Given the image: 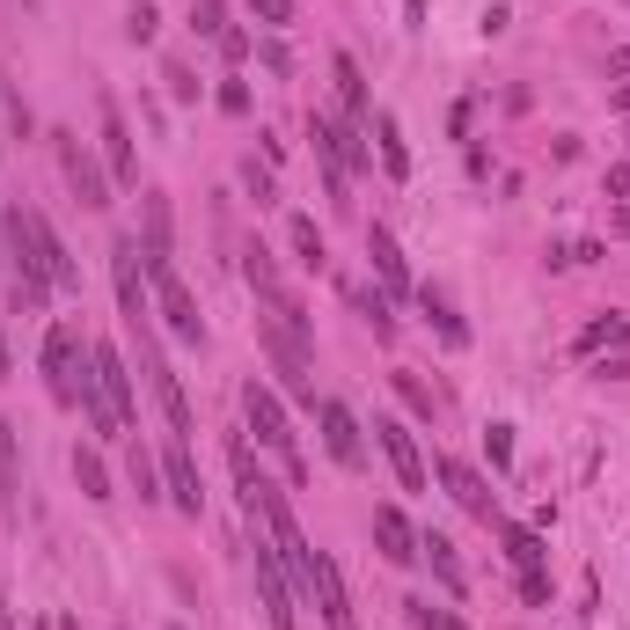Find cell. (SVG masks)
Instances as JSON below:
<instances>
[{
  "mask_svg": "<svg viewBox=\"0 0 630 630\" xmlns=\"http://www.w3.org/2000/svg\"><path fill=\"white\" fill-rule=\"evenodd\" d=\"M8 125H15V140H30V103L8 89Z\"/></svg>",
  "mask_w": 630,
  "mask_h": 630,
  "instance_id": "cell-39",
  "label": "cell"
},
{
  "mask_svg": "<svg viewBox=\"0 0 630 630\" xmlns=\"http://www.w3.org/2000/svg\"><path fill=\"white\" fill-rule=\"evenodd\" d=\"M485 447H491V462L506 469V462H513V425H491V433H485Z\"/></svg>",
  "mask_w": 630,
  "mask_h": 630,
  "instance_id": "cell-36",
  "label": "cell"
},
{
  "mask_svg": "<svg viewBox=\"0 0 630 630\" xmlns=\"http://www.w3.org/2000/svg\"><path fill=\"white\" fill-rule=\"evenodd\" d=\"M521 602H550V580H542V572H521Z\"/></svg>",
  "mask_w": 630,
  "mask_h": 630,
  "instance_id": "cell-40",
  "label": "cell"
},
{
  "mask_svg": "<svg viewBox=\"0 0 630 630\" xmlns=\"http://www.w3.org/2000/svg\"><path fill=\"white\" fill-rule=\"evenodd\" d=\"M0 630H15V623H8V594H0Z\"/></svg>",
  "mask_w": 630,
  "mask_h": 630,
  "instance_id": "cell-43",
  "label": "cell"
},
{
  "mask_svg": "<svg viewBox=\"0 0 630 630\" xmlns=\"http://www.w3.org/2000/svg\"><path fill=\"white\" fill-rule=\"evenodd\" d=\"M396 396H404V404H411L418 418H433V411H440V404H433V388L418 382V374H396Z\"/></svg>",
  "mask_w": 630,
  "mask_h": 630,
  "instance_id": "cell-33",
  "label": "cell"
},
{
  "mask_svg": "<svg viewBox=\"0 0 630 630\" xmlns=\"http://www.w3.org/2000/svg\"><path fill=\"white\" fill-rule=\"evenodd\" d=\"M81 360H89V352H81V330H73V323H51L45 330V382L67 411L73 404L89 411V374H81Z\"/></svg>",
  "mask_w": 630,
  "mask_h": 630,
  "instance_id": "cell-3",
  "label": "cell"
},
{
  "mask_svg": "<svg viewBox=\"0 0 630 630\" xmlns=\"http://www.w3.org/2000/svg\"><path fill=\"white\" fill-rule=\"evenodd\" d=\"M170 89H176V96H184V103H198V73L184 67V59H170Z\"/></svg>",
  "mask_w": 630,
  "mask_h": 630,
  "instance_id": "cell-35",
  "label": "cell"
},
{
  "mask_svg": "<svg viewBox=\"0 0 630 630\" xmlns=\"http://www.w3.org/2000/svg\"><path fill=\"white\" fill-rule=\"evenodd\" d=\"M602 345H630L623 315H602V323H586V330H580V352H602Z\"/></svg>",
  "mask_w": 630,
  "mask_h": 630,
  "instance_id": "cell-28",
  "label": "cell"
},
{
  "mask_svg": "<svg viewBox=\"0 0 630 630\" xmlns=\"http://www.w3.org/2000/svg\"><path fill=\"white\" fill-rule=\"evenodd\" d=\"M154 30H162V15H154L147 0H132V15H125V37H132V45H154Z\"/></svg>",
  "mask_w": 630,
  "mask_h": 630,
  "instance_id": "cell-32",
  "label": "cell"
},
{
  "mask_svg": "<svg viewBox=\"0 0 630 630\" xmlns=\"http://www.w3.org/2000/svg\"><path fill=\"white\" fill-rule=\"evenodd\" d=\"M249 580H257V602H265V623L271 630H293V580L287 564H279V550H271V535H249Z\"/></svg>",
  "mask_w": 630,
  "mask_h": 630,
  "instance_id": "cell-5",
  "label": "cell"
},
{
  "mask_svg": "<svg viewBox=\"0 0 630 630\" xmlns=\"http://www.w3.org/2000/svg\"><path fill=\"white\" fill-rule=\"evenodd\" d=\"M8 228H15V235H23L30 243V257H37V265H45V279H51V293H73L81 287V265H73L67 257V243H59V235H51V220L45 213H8Z\"/></svg>",
  "mask_w": 630,
  "mask_h": 630,
  "instance_id": "cell-6",
  "label": "cell"
},
{
  "mask_svg": "<svg viewBox=\"0 0 630 630\" xmlns=\"http://www.w3.org/2000/svg\"><path fill=\"white\" fill-rule=\"evenodd\" d=\"M404 623L411 630H469L455 608H433V602H404Z\"/></svg>",
  "mask_w": 630,
  "mask_h": 630,
  "instance_id": "cell-26",
  "label": "cell"
},
{
  "mask_svg": "<svg viewBox=\"0 0 630 630\" xmlns=\"http://www.w3.org/2000/svg\"><path fill=\"white\" fill-rule=\"evenodd\" d=\"M308 602L323 608V630H360V623H352V594H345V572H338V558H330V550H315Z\"/></svg>",
  "mask_w": 630,
  "mask_h": 630,
  "instance_id": "cell-12",
  "label": "cell"
},
{
  "mask_svg": "<svg viewBox=\"0 0 630 630\" xmlns=\"http://www.w3.org/2000/svg\"><path fill=\"white\" fill-rule=\"evenodd\" d=\"M249 15H257V23H271V30H287V23H293V0H249Z\"/></svg>",
  "mask_w": 630,
  "mask_h": 630,
  "instance_id": "cell-34",
  "label": "cell"
},
{
  "mask_svg": "<svg viewBox=\"0 0 630 630\" xmlns=\"http://www.w3.org/2000/svg\"><path fill=\"white\" fill-rule=\"evenodd\" d=\"M23 521V462H15V425H0V528Z\"/></svg>",
  "mask_w": 630,
  "mask_h": 630,
  "instance_id": "cell-19",
  "label": "cell"
},
{
  "mask_svg": "<svg viewBox=\"0 0 630 630\" xmlns=\"http://www.w3.org/2000/svg\"><path fill=\"white\" fill-rule=\"evenodd\" d=\"M59 630H81V623H73V616H59Z\"/></svg>",
  "mask_w": 630,
  "mask_h": 630,
  "instance_id": "cell-44",
  "label": "cell"
},
{
  "mask_svg": "<svg viewBox=\"0 0 630 630\" xmlns=\"http://www.w3.org/2000/svg\"><path fill=\"white\" fill-rule=\"evenodd\" d=\"M418 301H425V315H433V330H440L447 345H462V338H469V330H462V315H455V301H447L440 287H418Z\"/></svg>",
  "mask_w": 630,
  "mask_h": 630,
  "instance_id": "cell-25",
  "label": "cell"
},
{
  "mask_svg": "<svg viewBox=\"0 0 630 630\" xmlns=\"http://www.w3.org/2000/svg\"><path fill=\"white\" fill-rule=\"evenodd\" d=\"M360 301V315L374 323V338H396V315H388V293H352Z\"/></svg>",
  "mask_w": 630,
  "mask_h": 630,
  "instance_id": "cell-30",
  "label": "cell"
},
{
  "mask_svg": "<svg viewBox=\"0 0 630 630\" xmlns=\"http://www.w3.org/2000/svg\"><path fill=\"white\" fill-rule=\"evenodd\" d=\"M0 147H8V140H0Z\"/></svg>",
  "mask_w": 630,
  "mask_h": 630,
  "instance_id": "cell-46",
  "label": "cell"
},
{
  "mask_svg": "<svg viewBox=\"0 0 630 630\" xmlns=\"http://www.w3.org/2000/svg\"><path fill=\"white\" fill-rule=\"evenodd\" d=\"M37 630H59V616H45V623H37Z\"/></svg>",
  "mask_w": 630,
  "mask_h": 630,
  "instance_id": "cell-45",
  "label": "cell"
},
{
  "mask_svg": "<svg viewBox=\"0 0 630 630\" xmlns=\"http://www.w3.org/2000/svg\"><path fill=\"white\" fill-rule=\"evenodd\" d=\"M220 110H228V118H249V89H243V81L220 89Z\"/></svg>",
  "mask_w": 630,
  "mask_h": 630,
  "instance_id": "cell-38",
  "label": "cell"
},
{
  "mask_svg": "<svg viewBox=\"0 0 630 630\" xmlns=\"http://www.w3.org/2000/svg\"><path fill=\"white\" fill-rule=\"evenodd\" d=\"M257 345L271 352V366H279V382H287L293 396H315L308 388V338H301V330H287V323L271 315V323H257Z\"/></svg>",
  "mask_w": 630,
  "mask_h": 630,
  "instance_id": "cell-9",
  "label": "cell"
},
{
  "mask_svg": "<svg viewBox=\"0 0 630 630\" xmlns=\"http://www.w3.org/2000/svg\"><path fill=\"white\" fill-rule=\"evenodd\" d=\"M330 73H338V96H345V110H352V125H366L374 110H366V81H360V59H352V51H338V59H330Z\"/></svg>",
  "mask_w": 630,
  "mask_h": 630,
  "instance_id": "cell-23",
  "label": "cell"
},
{
  "mask_svg": "<svg viewBox=\"0 0 630 630\" xmlns=\"http://www.w3.org/2000/svg\"><path fill=\"white\" fill-rule=\"evenodd\" d=\"M51 154H59V176H67V191L89 206V213H103L110 206V176L96 170V154L81 147V132H51Z\"/></svg>",
  "mask_w": 630,
  "mask_h": 630,
  "instance_id": "cell-7",
  "label": "cell"
},
{
  "mask_svg": "<svg viewBox=\"0 0 630 630\" xmlns=\"http://www.w3.org/2000/svg\"><path fill=\"white\" fill-rule=\"evenodd\" d=\"M191 30L220 45V37H228V0H191Z\"/></svg>",
  "mask_w": 630,
  "mask_h": 630,
  "instance_id": "cell-29",
  "label": "cell"
},
{
  "mask_svg": "<svg viewBox=\"0 0 630 630\" xmlns=\"http://www.w3.org/2000/svg\"><path fill=\"white\" fill-rule=\"evenodd\" d=\"M366 257H374V279H382L388 301H396V293H411V271H404V249H396L388 228H366Z\"/></svg>",
  "mask_w": 630,
  "mask_h": 630,
  "instance_id": "cell-18",
  "label": "cell"
},
{
  "mask_svg": "<svg viewBox=\"0 0 630 630\" xmlns=\"http://www.w3.org/2000/svg\"><path fill=\"white\" fill-rule=\"evenodd\" d=\"M125 469H132V491H140V499H170V491H162V477H154V462H147L140 447L125 455Z\"/></svg>",
  "mask_w": 630,
  "mask_h": 630,
  "instance_id": "cell-31",
  "label": "cell"
},
{
  "mask_svg": "<svg viewBox=\"0 0 630 630\" xmlns=\"http://www.w3.org/2000/svg\"><path fill=\"white\" fill-rule=\"evenodd\" d=\"M176 630H184V623H176Z\"/></svg>",
  "mask_w": 630,
  "mask_h": 630,
  "instance_id": "cell-47",
  "label": "cell"
},
{
  "mask_svg": "<svg viewBox=\"0 0 630 630\" xmlns=\"http://www.w3.org/2000/svg\"><path fill=\"white\" fill-rule=\"evenodd\" d=\"M315 425H323V447H330V462H338V469H366V440H360V418L345 411L338 396H323V404H315Z\"/></svg>",
  "mask_w": 630,
  "mask_h": 630,
  "instance_id": "cell-11",
  "label": "cell"
},
{
  "mask_svg": "<svg viewBox=\"0 0 630 630\" xmlns=\"http://www.w3.org/2000/svg\"><path fill=\"white\" fill-rule=\"evenodd\" d=\"M491 528H499V542H506V558L521 564V572H542L550 550H542V535H535V528H521V521H491Z\"/></svg>",
  "mask_w": 630,
  "mask_h": 630,
  "instance_id": "cell-21",
  "label": "cell"
},
{
  "mask_svg": "<svg viewBox=\"0 0 630 630\" xmlns=\"http://www.w3.org/2000/svg\"><path fill=\"white\" fill-rule=\"evenodd\" d=\"M154 301H162V315H170V330H176L184 345L206 338V323H198V301H191V287H184L176 271H162V279H154Z\"/></svg>",
  "mask_w": 630,
  "mask_h": 630,
  "instance_id": "cell-16",
  "label": "cell"
},
{
  "mask_svg": "<svg viewBox=\"0 0 630 630\" xmlns=\"http://www.w3.org/2000/svg\"><path fill=\"white\" fill-rule=\"evenodd\" d=\"M125 338H132V352H140V374H147V388H154V404H162V418H170V433L191 447V396H184V382L170 374V360H162V345H154V308L147 315H125Z\"/></svg>",
  "mask_w": 630,
  "mask_h": 630,
  "instance_id": "cell-2",
  "label": "cell"
},
{
  "mask_svg": "<svg viewBox=\"0 0 630 630\" xmlns=\"http://www.w3.org/2000/svg\"><path fill=\"white\" fill-rule=\"evenodd\" d=\"M243 279L271 301V315H279L287 330H301V338H308V323H315V315L301 308V301H293V287L279 279V265H271V249H265V243H249V249H243Z\"/></svg>",
  "mask_w": 630,
  "mask_h": 630,
  "instance_id": "cell-8",
  "label": "cell"
},
{
  "mask_svg": "<svg viewBox=\"0 0 630 630\" xmlns=\"http://www.w3.org/2000/svg\"><path fill=\"white\" fill-rule=\"evenodd\" d=\"M0 382H8V338H0Z\"/></svg>",
  "mask_w": 630,
  "mask_h": 630,
  "instance_id": "cell-42",
  "label": "cell"
},
{
  "mask_svg": "<svg viewBox=\"0 0 630 630\" xmlns=\"http://www.w3.org/2000/svg\"><path fill=\"white\" fill-rule=\"evenodd\" d=\"M374 542L388 564H418V528L404 521V506H374Z\"/></svg>",
  "mask_w": 630,
  "mask_h": 630,
  "instance_id": "cell-17",
  "label": "cell"
},
{
  "mask_svg": "<svg viewBox=\"0 0 630 630\" xmlns=\"http://www.w3.org/2000/svg\"><path fill=\"white\" fill-rule=\"evenodd\" d=\"M608 198H630V162H623V170H608Z\"/></svg>",
  "mask_w": 630,
  "mask_h": 630,
  "instance_id": "cell-41",
  "label": "cell"
},
{
  "mask_svg": "<svg viewBox=\"0 0 630 630\" xmlns=\"http://www.w3.org/2000/svg\"><path fill=\"white\" fill-rule=\"evenodd\" d=\"M89 425L103 440L132 433V366L118 360V345H89Z\"/></svg>",
  "mask_w": 630,
  "mask_h": 630,
  "instance_id": "cell-1",
  "label": "cell"
},
{
  "mask_svg": "<svg viewBox=\"0 0 630 630\" xmlns=\"http://www.w3.org/2000/svg\"><path fill=\"white\" fill-rule=\"evenodd\" d=\"M418 558L433 564V580L447 586V594H462V586H469V580H462V558H455V542H447V535H418Z\"/></svg>",
  "mask_w": 630,
  "mask_h": 630,
  "instance_id": "cell-22",
  "label": "cell"
},
{
  "mask_svg": "<svg viewBox=\"0 0 630 630\" xmlns=\"http://www.w3.org/2000/svg\"><path fill=\"white\" fill-rule=\"evenodd\" d=\"M243 418H249V433L265 440V447H271L279 462H287L293 477H301V447H293V418H287V404H279V396H271V388L257 382V374L243 382Z\"/></svg>",
  "mask_w": 630,
  "mask_h": 630,
  "instance_id": "cell-4",
  "label": "cell"
},
{
  "mask_svg": "<svg viewBox=\"0 0 630 630\" xmlns=\"http://www.w3.org/2000/svg\"><path fill=\"white\" fill-rule=\"evenodd\" d=\"M287 243H293V257H301L308 271H323V265H330V249H323V228H315L308 213H301V220H287Z\"/></svg>",
  "mask_w": 630,
  "mask_h": 630,
  "instance_id": "cell-24",
  "label": "cell"
},
{
  "mask_svg": "<svg viewBox=\"0 0 630 630\" xmlns=\"http://www.w3.org/2000/svg\"><path fill=\"white\" fill-rule=\"evenodd\" d=\"M73 477H81V491H89V499H110V469H103V455L73 447Z\"/></svg>",
  "mask_w": 630,
  "mask_h": 630,
  "instance_id": "cell-27",
  "label": "cell"
},
{
  "mask_svg": "<svg viewBox=\"0 0 630 630\" xmlns=\"http://www.w3.org/2000/svg\"><path fill=\"white\" fill-rule=\"evenodd\" d=\"M96 118H103V162H110V184H132V132H125V118H118V96L103 89L96 96Z\"/></svg>",
  "mask_w": 630,
  "mask_h": 630,
  "instance_id": "cell-14",
  "label": "cell"
},
{
  "mask_svg": "<svg viewBox=\"0 0 630 630\" xmlns=\"http://www.w3.org/2000/svg\"><path fill=\"white\" fill-rule=\"evenodd\" d=\"M243 184H249V198H257V206H271V170H257V162H243Z\"/></svg>",
  "mask_w": 630,
  "mask_h": 630,
  "instance_id": "cell-37",
  "label": "cell"
},
{
  "mask_svg": "<svg viewBox=\"0 0 630 630\" xmlns=\"http://www.w3.org/2000/svg\"><path fill=\"white\" fill-rule=\"evenodd\" d=\"M366 132L382 140V170H388V176H411V147H404V125L388 118V110H374V118H366Z\"/></svg>",
  "mask_w": 630,
  "mask_h": 630,
  "instance_id": "cell-20",
  "label": "cell"
},
{
  "mask_svg": "<svg viewBox=\"0 0 630 630\" xmlns=\"http://www.w3.org/2000/svg\"><path fill=\"white\" fill-rule=\"evenodd\" d=\"M374 440H382L388 469H396V485L404 491H425V455H418V440L396 425V418H374Z\"/></svg>",
  "mask_w": 630,
  "mask_h": 630,
  "instance_id": "cell-13",
  "label": "cell"
},
{
  "mask_svg": "<svg viewBox=\"0 0 630 630\" xmlns=\"http://www.w3.org/2000/svg\"><path fill=\"white\" fill-rule=\"evenodd\" d=\"M162 485H170V506L198 521V506H206V485H198V462H191V447H184V440L162 455Z\"/></svg>",
  "mask_w": 630,
  "mask_h": 630,
  "instance_id": "cell-15",
  "label": "cell"
},
{
  "mask_svg": "<svg viewBox=\"0 0 630 630\" xmlns=\"http://www.w3.org/2000/svg\"><path fill=\"white\" fill-rule=\"evenodd\" d=\"M433 477H440V485H447V499H455V506L469 513V521H499V491H491L485 477L469 469V462L440 455V462H433Z\"/></svg>",
  "mask_w": 630,
  "mask_h": 630,
  "instance_id": "cell-10",
  "label": "cell"
}]
</instances>
